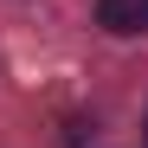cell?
Masks as SVG:
<instances>
[{"mask_svg": "<svg viewBox=\"0 0 148 148\" xmlns=\"http://www.w3.org/2000/svg\"><path fill=\"white\" fill-rule=\"evenodd\" d=\"M97 19L110 32H142V0H97Z\"/></svg>", "mask_w": 148, "mask_h": 148, "instance_id": "cell-1", "label": "cell"}, {"mask_svg": "<svg viewBox=\"0 0 148 148\" xmlns=\"http://www.w3.org/2000/svg\"><path fill=\"white\" fill-rule=\"evenodd\" d=\"M142 26H148V0H142Z\"/></svg>", "mask_w": 148, "mask_h": 148, "instance_id": "cell-2", "label": "cell"}]
</instances>
